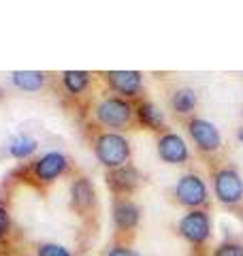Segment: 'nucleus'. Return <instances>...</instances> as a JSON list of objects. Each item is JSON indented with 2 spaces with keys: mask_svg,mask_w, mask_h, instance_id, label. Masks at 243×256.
Segmentation results:
<instances>
[{
  "mask_svg": "<svg viewBox=\"0 0 243 256\" xmlns=\"http://www.w3.org/2000/svg\"><path fill=\"white\" fill-rule=\"evenodd\" d=\"M94 118L98 124H102L104 128H111L113 132L126 130V128L136 120L132 102L126 100V98H120L116 94H109V96H104L102 100L96 102Z\"/></svg>",
  "mask_w": 243,
  "mask_h": 256,
  "instance_id": "f257e3e1",
  "label": "nucleus"
},
{
  "mask_svg": "<svg viewBox=\"0 0 243 256\" xmlns=\"http://www.w3.org/2000/svg\"><path fill=\"white\" fill-rule=\"evenodd\" d=\"M94 154L98 158V162L102 166H107L109 171L126 166L130 160V143L122 132H113V130H104L100 134H96L94 139Z\"/></svg>",
  "mask_w": 243,
  "mask_h": 256,
  "instance_id": "f03ea898",
  "label": "nucleus"
},
{
  "mask_svg": "<svg viewBox=\"0 0 243 256\" xmlns=\"http://www.w3.org/2000/svg\"><path fill=\"white\" fill-rule=\"evenodd\" d=\"M216 198L226 207H237L243 201V178L232 166L216 169L212 175Z\"/></svg>",
  "mask_w": 243,
  "mask_h": 256,
  "instance_id": "7ed1b4c3",
  "label": "nucleus"
},
{
  "mask_svg": "<svg viewBox=\"0 0 243 256\" xmlns=\"http://www.w3.org/2000/svg\"><path fill=\"white\" fill-rule=\"evenodd\" d=\"M209 190L205 180L196 173H184L175 184V201L188 210H202L207 205Z\"/></svg>",
  "mask_w": 243,
  "mask_h": 256,
  "instance_id": "20e7f679",
  "label": "nucleus"
},
{
  "mask_svg": "<svg viewBox=\"0 0 243 256\" xmlns=\"http://www.w3.org/2000/svg\"><path fill=\"white\" fill-rule=\"evenodd\" d=\"M180 235L192 246H202L212 237V218L205 210H190L188 214L182 216L177 224Z\"/></svg>",
  "mask_w": 243,
  "mask_h": 256,
  "instance_id": "39448f33",
  "label": "nucleus"
},
{
  "mask_svg": "<svg viewBox=\"0 0 243 256\" xmlns=\"http://www.w3.org/2000/svg\"><path fill=\"white\" fill-rule=\"evenodd\" d=\"M188 134L194 141L196 150L202 152V154H216V152H220V148H222L220 130L205 118H190Z\"/></svg>",
  "mask_w": 243,
  "mask_h": 256,
  "instance_id": "423d86ee",
  "label": "nucleus"
},
{
  "mask_svg": "<svg viewBox=\"0 0 243 256\" xmlns=\"http://www.w3.org/2000/svg\"><path fill=\"white\" fill-rule=\"evenodd\" d=\"M104 82L113 94L126 100H132L143 92V73L139 70H107Z\"/></svg>",
  "mask_w": 243,
  "mask_h": 256,
  "instance_id": "0eeeda50",
  "label": "nucleus"
},
{
  "mask_svg": "<svg viewBox=\"0 0 243 256\" xmlns=\"http://www.w3.org/2000/svg\"><path fill=\"white\" fill-rule=\"evenodd\" d=\"M68 158L62 154V152H47L40 158H36L32 162L30 171H32V178L40 184H52L68 171Z\"/></svg>",
  "mask_w": 243,
  "mask_h": 256,
  "instance_id": "6e6552de",
  "label": "nucleus"
},
{
  "mask_svg": "<svg viewBox=\"0 0 243 256\" xmlns=\"http://www.w3.org/2000/svg\"><path fill=\"white\" fill-rule=\"evenodd\" d=\"M156 150H158L160 160L166 164H184V162H188V158H190L188 143L177 132H162L158 137Z\"/></svg>",
  "mask_w": 243,
  "mask_h": 256,
  "instance_id": "1a4fd4ad",
  "label": "nucleus"
},
{
  "mask_svg": "<svg viewBox=\"0 0 243 256\" xmlns=\"http://www.w3.org/2000/svg\"><path fill=\"white\" fill-rule=\"evenodd\" d=\"M141 182H143V175L132 164L120 166V169H113L107 173V184H109L113 194H118V198L132 194V192L141 186Z\"/></svg>",
  "mask_w": 243,
  "mask_h": 256,
  "instance_id": "9d476101",
  "label": "nucleus"
},
{
  "mask_svg": "<svg viewBox=\"0 0 243 256\" xmlns=\"http://www.w3.org/2000/svg\"><path fill=\"white\" fill-rule=\"evenodd\" d=\"M141 220V210L139 205L130 198H116L113 203V224L122 233H128V230L136 228V224Z\"/></svg>",
  "mask_w": 243,
  "mask_h": 256,
  "instance_id": "9b49d317",
  "label": "nucleus"
},
{
  "mask_svg": "<svg viewBox=\"0 0 243 256\" xmlns=\"http://www.w3.org/2000/svg\"><path fill=\"white\" fill-rule=\"evenodd\" d=\"M70 205L75 207L77 212H90L94 203H96V192H94V184L88 178H77L70 184Z\"/></svg>",
  "mask_w": 243,
  "mask_h": 256,
  "instance_id": "f8f14e48",
  "label": "nucleus"
},
{
  "mask_svg": "<svg viewBox=\"0 0 243 256\" xmlns=\"http://www.w3.org/2000/svg\"><path fill=\"white\" fill-rule=\"evenodd\" d=\"M134 116H136V122H139L143 128H150L154 132H166L164 128V116H162V111L154 105L152 100H139L134 105Z\"/></svg>",
  "mask_w": 243,
  "mask_h": 256,
  "instance_id": "ddd939ff",
  "label": "nucleus"
},
{
  "mask_svg": "<svg viewBox=\"0 0 243 256\" xmlns=\"http://www.w3.org/2000/svg\"><path fill=\"white\" fill-rule=\"evenodd\" d=\"M11 82L22 92H38L45 86L47 77L40 70H15L11 75Z\"/></svg>",
  "mask_w": 243,
  "mask_h": 256,
  "instance_id": "4468645a",
  "label": "nucleus"
},
{
  "mask_svg": "<svg viewBox=\"0 0 243 256\" xmlns=\"http://www.w3.org/2000/svg\"><path fill=\"white\" fill-rule=\"evenodd\" d=\"M196 92L192 88H180L175 90L171 96V109L175 111L177 116H190L194 109H196Z\"/></svg>",
  "mask_w": 243,
  "mask_h": 256,
  "instance_id": "2eb2a0df",
  "label": "nucleus"
},
{
  "mask_svg": "<svg viewBox=\"0 0 243 256\" xmlns=\"http://www.w3.org/2000/svg\"><path fill=\"white\" fill-rule=\"evenodd\" d=\"M92 75L88 70H64L62 73V86L70 96H81L88 86H90Z\"/></svg>",
  "mask_w": 243,
  "mask_h": 256,
  "instance_id": "dca6fc26",
  "label": "nucleus"
},
{
  "mask_svg": "<svg viewBox=\"0 0 243 256\" xmlns=\"http://www.w3.org/2000/svg\"><path fill=\"white\" fill-rule=\"evenodd\" d=\"M36 148H38L36 139L26 137V134H24V137H18V139H13L9 143V154L13 158H18V160H24V158H28V156L34 154Z\"/></svg>",
  "mask_w": 243,
  "mask_h": 256,
  "instance_id": "f3484780",
  "label": "nucleus"
},
{
  "mask_svg": "<svg viewBox=\"0 0 243 256\" xmlns=\"http://www.w3.org/2000/svg\"><path fill=\"white\" fill-rule=\"evenodd\" d=\"M36 256H72V252L62 244H40L36 248Z\"/></svg>",
  "mask_w": 243,
  "mask_h": 256,
  "instance_id": "a211bd4d",
  "label": "nucleus"
},
{
  "mask_svg": "<svg viewBox=\"0 0 243 256\" xmlns=\"http://www.w3.org/2000/svg\"><path fill=\"white\" fill-rule=\"evenodd\" d=\"M214 256H243V246L237 242H222L214 250Z\"/></svg>",
  "mask_w": 243,
  "mask_h": 256,
  "instance_id": "6ab92c4d",
  "label": "nucleus"
},
{
  "mask_svg": "<svg viewBox=\"0 0 243 256\" xmlns=\"http://www.w3.org/2000/svg\"><path fill=\"white\" fill-rule=\"evenodd\" d=\"M9 230H11V216L4 205H0V239L9 235Z\"/></svg>",
  "mask_w": 243,
  "mask_h": 256,
  "instance_id": "aec40b11",
  "label": "nucleus"
},
{
  "mask_svg": "<svg viewBox=\"0 0 243 256\" xmlns=\"http://www.w3.org/2000/svg\"><path fill=\"white\" fill-rule=\"evenodd\" d=\"M107 256H141L136 250H132L130 246H111L109 248V252H107Z\"/></svg>",
  "mask_w": 243,
  "mask_h": 256,
  "instance_id": "412c9836",
  "label": "nucleus"
},
{
  "mask_svg": "<svg viewBox=\"0 0 243 256\" xmlns=\"http://www.w3.org/2000/svg\"><path fill=\"white\" fill-rule=\"evenodd\" d=\"M237 139H239V141H241V143H243V126H241V128H239V130H237Z\"/></svg>",
  "mask_w": 243,
  "mask_h": 256,
  "instance_id": "4be33fe9",
  "label": "nucleus"
},
{
  "mask_svg": "<svg viewBox=\"0 0 243 256\" xmlns=\"http://www.w3.org/2000/svg\"><path fill=\"white\" fill-rule=\"evenodd\" d=\"M2 96H4V92H2V88H0V98H2Z\"/></svg>",
  "mask_w": 243,
  "mask_h": 256,
  "instance_id": "5701e85b",
  "label": "nucleus"
}]
</instances>
